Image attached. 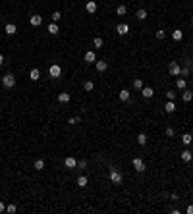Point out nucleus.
Returning a JSON list of instances; mask_svg holds the SVG:
<instances>
[{"label":"nucleus","mask_w":193,"mask_h":214,"mask_svg":"<svg viewBox=\"0 0 193 214\" xmlns=\"http://www.w3.org/2000/svg\"><path fill=\"white\" fill-rule=\"evenodd\" d=\"M137 143H139L141 147L147 145V135H145V133H139V135H137Z\"/></svg>","instance_id":"nucleus-23"},{"label":"nucleus","mask_w":193,"mask_h":214,"mask_svg":"<svg viewBox=\"0 0 193 214\" xmlns=\"http://www.w3.org/2000/svg\"><path fill=\"white\" fill-rule=\"evenodd\" d=\"M191 25H193V19H191Z\"/></svg>","instance_id":"nucleus-43"},{"label":"nucleus","mask_w":193,"mask_h":214,"mask_svg":"<svg viewBox=\"0 0 193 214\" xmlns=\"http://www.w3.org/2000/svg\"><path fill=\"white\" fill-rule=\"evenodd\" d=\"M2 85H4L6 89H12V87L16 85V77L12 75V73H6V75L2 77Z\"/></svg>","instance_id":"nucleus-3"},{"label":"nucleus","mask_w":193,"mask_h":214,"mask_svg":"<svg viewBox=\"0 0 193 214\" xmlns=\"http://www.w3.org/2000/svg\"><path fill=\"white\" fill-rule=\"evenodd\" d=\"M29 23H31V25L33 27H39L41 25V23H43V18H41V15H31V18H29Z\"/></svg>","instance_id":"nucleus-7"},{"label":"nucleus","mask_w":193,"mask_h":214,"mask_svg":"<svg viewBox=\"0 0 193 214\" xmlns=\"http://www.w3.org/2000/svg\"><path fill=\"white\" fill-rule=\"evenodd\" d=\"M43 168H44V160H35V170H43Z\"/></svg>","instance_id":"nucleus-28"},{"label":"nucleus","mask_w":193,"mask_h":214,"mask_svg":"<svg viewBox=\"0 0 193 214\" xmlns=\"http://www.w3.org/2000/svg\"><path fill=\"white\" fill-rule=\"evenodd\" d=\"M133 168H135V172H139V174H141V172H145V162H143V158H133Z\"/></svg>","instance_id":"nucleus-5"},{"label":"nucleus","mask_w":193,"mask_h":214,"mask_svg":"<svg viewBox=\"0 0 193 214\" xmlns=\"http://www.w3.org/2000/svg\"><path fill=\"white\" fill-rule=\"evenodd\" d=\"M126 12H128V8H126V6H118L116 8V14L118 15H126Z\"/></svg>","instance_id":"nucleus-29"},{"label":"nucleus","mask_w":193,"mask_h":214,"mask_svg":"<svg viewBox=\"0 0 193 214\" xmlns=\"http://www.w3.org/2000/svg\"><path fill=\"white\" fill-rule=\"evenodd\" d=\"M87 182H89V179L85 178V176H79V178H77V185H79V187H85Z\"/></svg>","instance_id":"nucleus-25"},{"label":"nucleus","mask_w":193,"mask_h":214,"mask_svg":"<svg viewBox=\"0 0 193 214\" xmlns=\"http://www.w3.org/2000/svg\"><path fill=\"white\" fill-rule=\"evenodd\" d=\"M172 39H174V41H182L183 39V31L174 29V31H172Z\"/></svg>","instance_id":"nucleus-19"},{"label":"nucleus","mask_w":193,"mask_h":214,"mask_svg":"<svg viewBox=\"0 0 193 214\" xmlns=\"http://www.w3.org/2000/svg\"><path fill=\"white\" fill-rule=\"evenodd\" d=\"M186 212H187V214H193V204H189V207L186 208Z\"/></svg>","instance_id":"nucleus-40"},{"label":"nucleus","mask_w":193,"mask_h":214,"mask_svg":"<svg viewBox=\"0 0 193 214\" xmlns=\"http://www.w3.org/2000/svg\"><path fill=\"white\" fill-rule=\"evenodd\" d=\"M85 10H87L89 14H95V12H97V2H95V0H89V2L85 4Z\"/></svg>","instance_id":"nucleus-8"},{"label":"nucleus","mask_w":193,"mask_h":214,"mask_svg":"<svg viewBox=\"0 0 193 214\" xmlns=\"http://www.w3.org/2000/svg\"><path fill=\"white\" fill-rule=\"evenodd\" d=\"M70 98H72V97H70V93H60L58 94V102H62V104H68Z\"/></svg>","instance_id":"nucleus-13"},{"label":"nucleus","mask_w":193,"mask_h":214,"mask_svg":"<svg viewBox=\"0 0 193 214\" xmlns=\"http://www.w3.org/2000/svg\"><path fill=\"white\" fill-rule=\"evenodd\" d=\"M77 166H79L81 170H83V168H87V160H79V162H77Z\"/></svg>","instance_id":"nucleus-37"},{"label":"nucleus","mask_w":193,"mask_h":214,"mask_svg":"<svg viewBox=\"0 0 193 214\" xmlns=\"http://www.w3.org/2000/svg\"><path fill=\"white\" fill-rule=\"evenodd\" d=\"M77 122H79V118H70V120H68V123H70V125H75Z\"/></svg>","instance_id":"nucleus-38"},{"label":"nucleus","mask_w":193,"mask_h":214,"mask_svg":"<svg viewBox=\"0 0 193 214\" xmlns=\"http://www.w3.org/2000/svg\"><path fill=\"white\" fill-rule=\"evenodd\" d=\"M97 72H106V68H108V64H106L104 60H97Z\"/></svg>","instance_id":"nucleus-14"},{"label":"nucleus","mask_w":193,"mask_h":214,"mask_svg":"<svg viewBox=\"0 0 193 214\" xmlns=\"http://www.w3.org/2000/svg\"><path fill=\"white\" fill-rule=\"evenodd\" d=\"M164 37H166V33H164L162 29H158V31H157V39L160 41V39H164Z\"/></svg>","instance_id":"nucleus-35"},{"label":"nucleus","mask_w":193,"mask_h":214,"mask_svg":"<svg viewBox=\"0 0 193 214\" xmlns=\"http://www.w3.org/2000/svg\"><path fill=\"white\" fill-rule=\"evenodd\" d=\"M180 156H182V160H183V162H191V160H193V154L189 153V149H186L182 154H180Z\"/></svg>","instance_id":"nucleus-12"},{"label":"nucleus","mask_w":193,"mask_h":214,"mask_svg":"<svg viewBox=\"0 0 193 214\" xmlns=\"http://www.w3.org/2000/svg\"><path fill=\"white\" fill-rule=\"evenodd\" d=\"M39 77H41V72H39L37 68H33L31 72H29V79H31V81H37Z\"/></svg>","instance_id":"nucleus-15"},{"label":"nucleus","mask_w":193,"mask_h":214,"mask_svg":"<svg viewBox=\"0 0 193 214\" xmlns=\"http://www.w3.org/2000/svg\"><path fill=\"white\" fill-rule=\"evenodd\" d=\"M93 89H95V85H93V81H85V83H83V91L91 93Z\"/></svg>","instance_id":"nucleus-22"},{"label":"nucleus","mask_w":193,"mask_h":214,"mask_svg":"<svg viewBox=\"0 0 193 214\" xmlns=\"http://www.w3.org/2000/svg\"><path fill=\"white\" fill-rule=\"evenodd\" d=\"M191 141H193L191 133H183V135H182V143H183V145H187V147H189V145H191Z\"/></svg>","instance_id":"nucleus-18"},{"label":"nucleus","mask_w":193,"mask_h":214,"mask_svg":"<svg viewBox=\"0 0 193 214\" xmlns=\"http://www.w3.org/2000/svg\"><path fill=\"white\" fill-rule=\"evenodd\" d=\"M166 98H168V100H174V98H176V93H174V91H166Z\"/></svg>","instance_id":"nucleus-34"},{"label":"nucleus","mask_w":193,"mask_h":214,"mask_svg":"<svg viewBox=\"0 0 193 214\" xmlns=\"http://www.w3.org/2000/svg\"><path fill=\"white\" fill-rule=\"evenodd\" d=\"M48 33H50V35H58V33H60V29H58V25H56L54 21H52L50 25H48Z\"/></svg>","instance_id":"nucleus-21"},{"label":"nucleus","mask_w":193,"mask_h":214,"mask_svg":"<svg viewBox=\"0 0 193 214\" xmlns=\"http://www.w3.org/2000/svg\"><path fill=\"white\" fill-rule=\"evenodd\" d=\"M83 60L87 62V64H93V62H97V56H95V52H85V56H83Z\"/></svg>","instance_id":"nucleus-10"},{"label":"nucleus","mask_w":193,"mask_h":214,"mask_svg":"<svg viewBox=\"0 0 193 214\" xmlns=\"http://www.w3.org/2000/svg\"><path fill=\"white\" fill-rule=\"evenodd\" d=\"M183 102H189L191 100V98H193V93H189V91H186V93H183Z\"/></svg>","instance_id":"nucleus-30"},{"label":"nucleus","mask_w":193,"mask_h":214,"mask_svg":"<svg viewBox=\"0 0 193 214\" xmlns=\"http://www.w3.org/2000/svg\"><path fill=\"white\" fill-rule=\"evenodd\" d=\"M116 33H118V35H122V37L128 35V33H129V25H128V23H120V25H116Z\"/></svg>","instance_id":"nucleus-6"},{"label":"nucleus","mask_w":193,"mask_h":214,"mask_svg":"<svg viewBox=\"0 0 193 214\" xmlns=\"http://www.w3.org/2000/svg\"><path fill=\"white\" fill-rule=\"evenodd\" d=\"M166 135L172 137V135H174V127H166Z\"/></svg>","instance_id":"nucleus-39"},{"label":"nucleus","mask_w":193,"mask_h":214,"mask_svg":"<svg viewBox=\"0 0 193 214\" xmlns=\"http://www.w3.org/2000/svg\"><path fill=\"white\" fill-rule=\"evenodd\" d=\"M16 210H18V207H16V204H8V207H6V212H8V214H14Z\"/></svg>","instance_id":"nucleus-31"},{"label":"nucleus","mask_w":193,"mask_h":214,"mask_svg":"<svg viewBox=\"0 0 193 214\" xmlns=\"http://www.w3.org/2000/svg\"><path fill=\"white\" fill-rule=\"evenodd\" d=\"M60 19H62V14H60V12H54V14H52V21H60Z\"/></svg>","instance_id":"nucleus-32"},{"label":"nucleus","mask_w":193,"mask_h":214,"mask_svg":"<svg viewBox=\"0 0 193 214\" xmlns=\"http://www.w3.org/2000/svg\"><path fill=\"white\" fill-rule=\"evenodd\" d=\"M164 110H166L168 114H174V112H176V102H174V100H168L166 106H164Z\"/></svg>","instance_id":"nucleus-11"},{"label":"nucleus","mask_w":193,"mask_h":214,"mask_svg":"<svg viewBox=\"0 0 193 214\" xmlns=\"http://www.w3.org/2000/svg\"><path fill=\"white\" fill-rule=\"evenodd\" d=\"M64 166H66V168H75V166H77V160L73 158V156H68V158L64 160Z\"/></svg>","instance_id":"nucleus-9"},{"label":"nucleus","mask_w":193,"mask_h":214,"mask_svg":"<svg viewBox=\"0 0 193 214\" xmlns=\"http://www.w3.org/2000/svg\"><path fill=\"white\" fill-rule=\"evenodd\" d=\"M176 85H178V89H186V79H178Z\"/></svg>","instance_id":"nucleus-33"},{"label":"nucleus","mask_w":193,"mask_h":214,"mask_svg":"<svg viewBox=\"0 0 193 214\" xmlns=\"http://www.w3.org/2000/svg\"><path fill=\"white\" fill-rule=\"evenodd\" d=\"M168 72H170V75H180V72H182V68H180L178 62H170V66H168Z\"/></svg>","instance_id":"nucleus-4"},{"label":"nucleus","mask_w":193,"mask_h":214,"mask_svg":"<svg viewBox=\"0 0 193 214\" xmlns=\"http://www.w3.org/2000/svg\"><path fill=\"white\" fill-rule=\"evenodd\" d=\"M108 178H110V182H112V183L120 185V183H122V179H124V176H122V172H120V170H116V168H110Z\"/></svg>","instance_id":"nucleus-1"},{"label":"nucleus","mask_w":193,"mask_h":214,"mask_svg":"<svg viewBox=\"0 0 193 214\" xmlns=\"http://www.w3.org/2000/svg\"><path fill=\"white\" fill-rule=\"evenodd\" d=\"M4 31H6V35H16V31H18V29H16L14 23H8V25L4 27Z\"/></svg>","instance_id":"nucleus-16"},{"label":"nucleus","mask_w":193,"mask_h":214,"mask_svg":"<svg viewBox=\"0 0 193 214\" xmlns=\"http://www.w3.org/2000/svg\"><path fill=\"white\" fill-rule=\"evenodd\" d=\"M141 93H143V97H145V98H151V97L155 94V91H153L151 87H143V89H141Z\"/></svg>","instance_id":"nucleus-20"},{"label":"nucleus","mask_w":193,"mask_h":214,"mask_svg":"<svg viewBox=\"0 0 193 214\" xmlns=\"http://www.w3.org/2000/svg\"><path fill=\"white\" fill-rule=\"evenodd\" d=\"M180 75H189V66H187V68H182V72H180Z\"/></svg>","instance_id":"nucleus-36"},{"label":"nucleus","mask_w":193,"mask_h":214,"mask_svg":"<svg viewBox=\"0 0 193 214\" xmlns=\"http://www.w3.org/2000/svg\"><path fill=\"white\" fill-rule=\"evenodd\" d=\"M4 210H6V207H4V203H2V201H0V214H2Z\"/></svg>","instance_id":"nucleus-41"},{"label":"nucleus","mask_w":193,"mask_h":214,"mask_svg":"<svg viewBox=\"0 0 193 214\" xmlns=\"http://www.w3.org/2000/svg\"><path fill=\"white\" fill-rule=\"evenodd\" d=\"M118 97H120V100H122V102L129 100V93H128V89H122V91L118 93Z\"/></svg>","instance_id":"nucleus-17"},{"label":"nucleus","mask_w":193,"mask_h":214,"mask_svg":"<svg viewBox=\"0 0 193 214\" xmlns=\"http://www.w3.org/2000/svg\"><path fill=\"white\" fill-rule=\"evenodd\" d=\"M135 15H137V19H141V21H143V19H147V10H143V8H141V10H137V14H135Z\"/></svg>","instance_id":"nucleus-24"},{"label":"nucleus","mask_w":193,"mask_h":214,"mask_svg":"<svg viewBox=\"0 0 193 214\" xmlns=\"http://www.w3.org/2000/svg\"><path fill=\"white\" fill-rule=\"evenodd\" d=\"M133 89H139V91L143 89V81L139 79V77H137V79H133Z\"/></svg>","instance_id":"nucleus-27"},{"label":"nucleus","mask_w":193,"mask_h":214,"mask_svg":"<svg viewBox=\"0 0 193 214\" xmlns=\"http://www.w3.org/2000/svg\"><path fill=\"white\" fill-rule=\"evenodd\" d=\"M2 64H4V56L0 54V66H2Z\"/></svg>","instance_id":"nucleus-42"},{"label":"nucleus","mask_w":193,"mask_h":214,"mask_svg":"<svg viewBox=\"0 0 193 214\" xmlns=\"http://www.w3.org/2000/svg\"><path fill=\"white\" fill-rule=\"evenodd\" d=\"M48 75H50L52 79H58V77L62 75V68H60L58 64H52L50 68H48Z\"/></svg>","instance_id":"nucleus-2"},{"label":"nucleus","mask_w":193,"mask_h":214,"mask_svg":"<svg viewBox=\"0 0 193 214\" xmlns=\"http://www.w3.org/2000/svg\"><path fill=\"white\" fill-rule=\"evenodd\" d=\"M93 44H95L97 48H102V44H104V41H102L101 37H95V41H93Z\"/></svg>","instance_id":"nucleus-26"}]
</instances>
